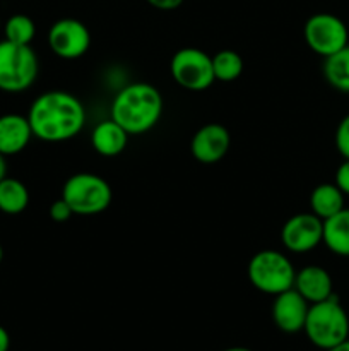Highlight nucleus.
<instances>
[{
    "label": "nucleus",
    "instance_id": "nucleus-9",
    "mask_svg": "<svg viewBox=\"0 0 349 351\" xmlns=\"http://www.w3.org/2000/svg\"><path fill=\"white\" fill-rule=\"evenodd\" d=\"M48 47L64 60H75L88 53L91 33L88 26L74 17H64L51 24L48 31Z\"/></svg>",
    "mask_w": 349,
    "mask_h": 351
},
{
    "label": "nucleus",
    "instance_id": "nucleus-16",
    "mask_svg": "<svg viewBox=\"0 0 349 351\" xmlns=\"http://www.w3.org/2000/svg\"><path fill=\"white\" fill-rule=\"evenodd\" d=\"M331 252L335 256L349 257V209L344 208L337 215L324 219V240Z\"/></svg>",
    "mask_w": 349,
    "mask_h": 351
},
{
    "label": "nucleus",
    "instance_id": "nucleus-19",
    "mask_svg": "<svg viewBox=\"0 0 349 351\" xmlns=\"http://www.w3.org/2000/svg\"><path fill=\"white\" fill-rule=\"evenodd\" d=\"M325 81L341 93H349V45L324 60Z\"/></svg>",
    "mask_w": 349,
    "mask_h": 351
},
{
    "label": "nucleus",
    "instance_id": "nucleus-13",
    "mask_svg": "<svg viewBox=\"0 0 349 351\" xmlns=\"http://www.w3.org/2000/svg\"><path fill=\"white\" fill-rule=\"evenodd\" d=\"M294 290L308 302V304H317V302L327 300L334 295V283L328 271L322 266H305L296 271L294 278Z\"/></svg>",
    "mask_w": 349,
    "mask_h": 351
},
{
    "label": "nucleus",
    "instance_id": "nucleus-4",
    "mask_svg": "<svg viewBox=\"0 0 349 351\" xmlns=\"http://www.w3.org/2000/svg\"><path fill=\"white\" fill-rule=\"evenodd\" d=\"M40 74V60L31 45L0 41V91L23 93Z\"/></svg>",
    "mask_w": 349,
    "mask_h": 351
},
{
    "label": "nucleus",
    "instance_id": "nucleus-8",
    "mask_svg": "<svg viewBox=\"0 0 349 351\" xmlns=\"http://www.w3.org/2000/svg\"><path fill=\"white\" fill-rule=\"evenodd\" d=\"M303 36L308 48L324 58L349 45V31L344 21L328 12H318L308 17Z\"/></svg>",
    "mask_w": 349,
    "mask_h": 351
},
{
    "label": "nucleus",
    "instance_id": "nucleus-28",
    "mask_svg": "<svg viewBox=\"0 0 349 351\" xmlns=\"http://www.w3.org/2000/svg\"><path fill=\"white\" fill-rule=\"evenodd\" d=\"M327 351H349V338L346 339V341H342L341 345L334 346V348H331V350H327Z\"/></svg>",
    "mask_w": 349,
    "mask_h": 351
},
{
    "label": "nucleus",
    "instance_id": "nucleus-24",
    "mask_svg": "<svg viewBox=\"0 0 349 351\" xmlns=\"http://www.w3.org/2000/svg\"><path fill=\"white\" fill-rule=\"evenodd\" d=\"M334 184L341 189L342 194L349 195V160H344V163L339 165Z\"/></svg>",
    "mask_w": 349,
    "mask_h": 351
},
{
    "label": "nucleus",
    "instance_id": "nucleus-5",
    "mask_svg": "<svg viewBox=\"0 0 349 351\" xmlns=\"http://www.w3.org/2000/svg\"><path fill=\"white\" fill-rule=\"evenodd\" d=\"M62 199L70 206L74 215L94 216L109 208L113 192L105 178L82 171L65 180L62 187Z\"/></svg>",
    "mask_w": 349,
    "mask_h": 351
},
{
    "label": "nucleus",
    "instance_id": "nucleus-21",
    "mask_svg": "<svg viewBox=\"0 0 349 351\" xmlns=\"http://www.w3.org/2000/svg\"><path fill=\"white\" fill-rule=\"evenodd\" d=\"M3 40L17 45H31L36 36V24L26 14H14L3 24Z\"/></svg>",
    "mask_w": 349,
    "mask_h": 351
},
{
    "label": "nucleus",
    "instance_id": "nucleus-10",
    "mask_svg": "<svg viewBox=\"0 0 349 351\" xmlns=\"http://www.w3.org/2000/svg\"><path fill=\"white\" fill-rule=\"evenodd\" d=\"M324 240V221L313 213H298L281 228V242L289 252L305 254L317 249Z\"/></svg>",
    "mask_w": 349,
    "mask_h": 351
},
{
    "label": "nucleus",
    "instance_id": "nucleus-3",
    "mask_svg": "<svg viewBox=\"0 0 349 351\" xmlns=\"http://www.w3.org/2000/svg\"><path fill=\"white\" fill-rule=\"evenodd\" d=\"M303 331L311 345L325 351L349 338L348 312L335 295L310 305Z\"/></svg>",
    "mask_w": 349,
    "mask_h": 351
},
{
    "label": "nucleus",
    "instance_id": "nucleus-18",
    "mask_svg": "<svg viewBox=\"0 0 349 351\" xmlns=\"http://www.w3.org/2000/svg\"><path fill=\"white\" fill-rule=\"evenodd\" d=\"M29 206V191L21 180L5 177L0 180V211L16 216Z\"/></svg>",
    "mask_w": 349,
    "mask_h": 351
},
{
    "label": "nucleus",
    "instance_id": "nucleus-17",
    "mask_svg": "<svg viewBox=\"0 0 349 351\" xmlns=\"http://www.w3.org/2000/svg\"><path fill=\"white\" fill-rule=\"evenodd\" d=\"M310 208L324 221L344 209V194L335 184H320L311 191Z\"/></svg>",
    "mask_w": 349,
    "mask_h": 351
},
{
    "label": "nucleus",
    "instance_id": "nucleus-26",
    "mask_svg": "<svg viewBox=\"0 0 349 351\" xmlns=\"http://www.w3.org/2000/svg\"><path fill=\"white\" fill-rule=\"evenodd\" d=\"M10 348V336L3 326H0V351H9Z\"/></svg>",
    "mask_w": 349,
    "mask_h": 351
},
{
    "label": "nucleus",
    "instance_id": "nucleus-27",
    "mask_svg": "<svg viewBox=\"0 0 349 351\" xmlns=\"http://www.w3.org/2000/svg\"><path fill=\"white\" fill-rule=\"evenodd\" d=\"M7 177V161L3 154H0V180Z\"/></svg>",
    "mask_w": 349,
    "mask_h": 351
},
{
    "label": "nucleus",
    "instance_id": "nucleus-20",
    "mask_svg": "<svg viewBox=\"0 0 349 351\" xmlns=\"http://www.w3.org/2000/svg\"><path fill=\"white\" fill-rule=\"evenodd\" d=\"M245 62L243 57L235 50H221L212 57V71L216 81L231 82L243 74Z\"/></svg>",
    "mask_w": 349,
    "mask_h": 351
},
{
    "label": "nucleus",
    "instance_id": "nucleus-23",
    "mask_svg": "<svg viewBox=\"0 0 349 351\" xmlns=\"http://www.w3.org/2000/svg\"><path fill=\"white\" fill-rule=\"evenodd\" d=\"M50 218L53 219L55 223H65L74 216V211H72L70 206L64 201V199H57L53 204L50 206V211H48Z\"/></svg>",
    "mask_w": 349,
    "mask_h": 351
},
{
    "label": "nucleus",
    "instance_id": "nucleus-22",
    "mask_svg": "<svg viewBox=\"0 0 349 351\" xmlns=\"http://www.w3.org/2000/svg\"><path fill=\"white\" fill-rule=\"evenodd\" d=\"M335 147L344 160H349V115L339 122L335 130Z\"/></svg>",
    "mask_w": 349,
    "mask_h": 351
},
{
    "label": "nucleus",
    "instance_id": "nucleus-11",
    "mask_svg": "<svg viewBox=\"0 0 349 351\" xmlns=\"http://www.w3.org/2000/svg\"><path fill=\"white\" fill-rule=\"evenodd\" d=\"M231 134L221 123H205L194 134L190 143L192 156L202 165H214L228 154Z\"/></svg>",
    "mask_w": 349,
    "mask_h": 351
},
{
    "label": "nucleus",
    "instance_id": "nucleus-29",
    "mask_svg": "<svg viewBox=\"0 0 349 351\" xmlns=\"http://www.w3.org/2000/svg\"><path fill=\"white\" fill-rule=\"evenodd\" d=\"M224 351H253V350L245 348V346H231V348H228V350H224Z\"/></svg>",
    "mask_w": 349,
    "mask_h": 351
},
{
    "label": "nucleus",
    "instance_id": "nucleus-6",
    "mask_svg": "<svg viewBox=\"0 0 349 351\" xmlns=\"http://www.w3.org/2000/svg\"><path fill=\"white\" fill-rule=\"evenodd\" d=\"M248 280L255 290L266 295L283 293L291 290L296 278V269L291 261L279 250H260L248 263Z\"/></svg>",
    "mask_w": 349,
    "mask_h": 351
},
{
    "label": "nucleus",
    "instance_id": "nucleus-30",
    "mask_svg": "<svg viewBox=\"0 0 349 351\" xmlns=\"http://www.w3.org/2000/svg\"><path fill=\"white\" fill-rule=\"evenodd\" d=\"M3 261V249H2V245H0V263H2Z\"/></svg>",
    "mask_w": 349,
    "mask_h": 351
},
{
    "label": "nucleus",
    "instance_id": "nucleus-2",
    "mask_svg": "<svg viewBox=\"0 0 349 351\" xmlns=\"http://www.w3.org/2000/svg\"><path fill=\"white\" fill-rule=\"evenodd\" d=\"M163 96L149 82L137 81L116 93L112 103V117L129 136L149 132L163 115Z\"/></svg>",
    "mask_w": 349,
    "mask_h": 351
},
{
    "label": "nucleus",
    "instance_id": "nucleus-7",
    "mask_svg": "<svg viewBox=\"0 0 349 351\" xmlns=\"http://www.w3.org/2000/svg\"><path fill=\"white\" fill-rule=\"evenodd\" d=\"M170 72L173 81L188 91H204L216 81L212 57L194 47L181 48L171 57Z\"/></svg>",
    "mask_w": 349,
    "mask_h": 351
},
{
    "label": "nucleus",
    "instance_id": "nucleus-25",
    "mask_svg": "<svg viewBox=\"0 0 349 351\" xmlns=\"http://www.w3.org/2000/svg\"><path fill=\"white\" fill-rule=\"evenodd\" d=\"M149 5L159 10H174L183 3V0H146Z\"/></svg>",
    "mask_w": 349,
    "mask_h": 351
},
{
    "label": "nucleus",
    "instance_id": "nucleus-14",
    "mask_svg": "<svg viewBox=\"0 0 349 351\" xmlns=\"http://www.w3.org/2000/svg\"><path fill=\"white\" fill-rule=\"evenodd\" d=\"M27 117L19 113H5L0 115V154L14 156L24 151L33 139Z\"/></svg>",
    "mask_w": 349,
    "mask_h": 351
},
{
    "label": "nucleus",
    "instance_id": "nucleus-1",
    "mask_svg": "<svg viewBox=\"0 0 349 351\" xmlns=\"http://www.w3.org/2000/svg\"><path fill=\"white\" fill-rule=\"evenodd\" d=\"M33 136L44 143L70 141L84 129L86 110L81 99L68 91H44L27 112Z\"/></svg>",
    "mask_w": 349,
    "mask_h": 351
},
{
    "label": "nucleus",
    "instance_id": "nucleus-15",
    "mask_svg": "<svg viewBox=\"0 0 349 351\" xmlns=\"http://www.w3.org/2000/svg\"><path fill=\"white\" fill-rule=\"evenodd\" d=\"M129 143V132L113 119L103 120L92 129L91 144L92 149L105 158L118 156L123 153Z\"/></svg>",
    "mask_w": 349,
    "mask_h": 351
},
{
    "label": "nucleus",
    "instance_id": "nucleus-12",
    "mask_svg": "<svg viewBox=\"0 0 349 351\" xmlns=\"http://www.w3.org/2000/svg\"><path fill=\"white\" fill-rule=\"evenodd\" d=\"M310 304L294 288L276 295L272 302V321L286 335L303 331Z\"/></svg>",
    "mask_w": 349,
    "mask_h": 351
}]
</instances>
